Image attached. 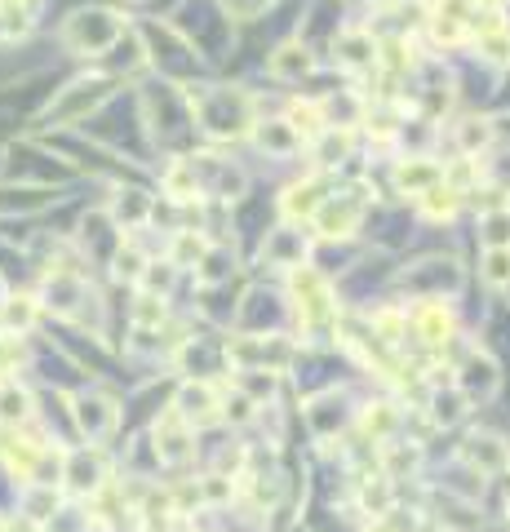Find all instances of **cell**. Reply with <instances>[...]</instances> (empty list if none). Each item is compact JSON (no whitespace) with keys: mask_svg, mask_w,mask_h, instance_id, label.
I'll return each instance as SVG.
<instances>
[{"mask_svg":"<svg viewBox=\"0 0 510 532\" xmlns=\"http://www.w3.org/2000/svg\"><path fill=\"white\" fill-rule=\"evenodd\" d=\"M191 107L213 138H240L253 125V102L244 94H231V89H200V94H191Z\"/></svg>","mask_w":510,"mask_h":532,"instance_id":"6da1fadb","label":"cell"},{"mask_svg":"<svg viewBox=\"0 0 510 532\" xmlns=\"http://www.w3.org/2000/svg\"><path fill=\"white\" fill-rule=\"evenodd\" d=\"M63 36L76 54H102L116 40H125V18L107 14V9H80V14H71Z\"/></svg>","mask_w":510,"mask_h":532,"instance_id":"7a4b0ae2","label":"cell"},{"mask_svg":"<svg viewBox=\"0 0 510 532\" xmlns=\"http://www.w3.org/2000/svg\"><path fill=\"white\" fill-rule=\"evenodd\" d=\"M111 94V80L107 76H85L76 85H67V94L49 107V120H80L85 111H94L102 98Z\"/></svg>","mask_w":510,"mask_h":532,"instance_id":"3957f363","label":"cell"},{"mask_svg":"<svg viewBox=\"0 0 510 532\" xmlns=\"http://www.w3.org/2000/svg\"><path fill=\"white\" fill-rule=\"evenodd\" d=\"M360 218H364V204L351 200V196H329L320 204V213H315V231L324 235V240H342V235H355L360 231Z\"/></svg>","mask_w":510,"mask_h":532,"instance_id":"277c9868","label":"cell"},{"mask_svg":"<svg viewBox=\"0 0 510 532\" xmlns=\"http://www.w3.org/2000/svg\"><path fill=\"white\" fill-rule=\"evenodd\" d=\"M333 58H338L342 71L364 76V71L377 67V40L369 32H342L338 40H333Z\"/></svg>","mask_w":510,"mask_h":532,"instance_id":"5b68a950","label":"cell"},{"mask_svg":"<svg viewBox=\"0 0 510 532\" xmlns=\"http://www.w3.org/2000/svg\"><path fill=\"white\" fill-rule=\"evenodd\" d=\"M76 422H80V431H85L89 439H102V435H111L116 431V422H120V413H116V404L111 399H102V395H80L76 399Z\"/></svg>","mask_w":510,"mask_h":532,"instance_id":"8992f818","label":"cell"},{"mask_svg":"<svg viewBox=\"0 0 510 532\" xmlns=\"http://www.w3.org/2000/svg\"><path fill=\"white\" fill-rule=\"evenodd\" d=\"M440 182H444V169L435 165V160H426V156L404 160L400 173H395V187H400L404 196H417V200H422L431 187H440Z\"/></svg>","mask_w":510,"mask_h":532,"instance_id":"52a82bcc","label":"cell"},{"mask_svg":"<svg viewBox=\"0 0 510 532\" xmlns=\"http://www.w3.org/2000/svg\"><path fill=\"white\" fill-rule=\"evenodd\" d=\"M466 32H471V9H466V0H444L431 14V36L440 40V45H457Z\"/></svg>","mask_w":510,"mask_h":532,"instance_id":"ba28073f","label":"cell"},{"mask_svg":"<svg viewBox=\"0 0 510 532\" xmlns=\"http://www.w3.org/2000/svg\"><path fill=\"white\" fill-rule=\"evenodd\" d=\"M324 200H329V196H324V182L320 178H306V182H293V187L284 191L280 209H284V218L298 222V218H315Z\"/></svg>","mask_w":510,"mask_h":532,"instance_id":"9c48e42d","label":"cell"},{"mask_svg":"<svg viewBox=\"0 0 510 532\" xmlns=\"http://www.w3.org/2000/svg\"><path fill=\"white\" fill-rule=\"evenodd\" d=\"M178 413L196 426L213 422V417H218V395H213V386L209 382H187L178 391Z\"/></svg>","mask_w":510,"mask_h":532,"instance_id":"30bf717a","label":"cell"},{"mask_svg":"<svg viewBox=\"0 0 510 532\" xmlns=\"http://www.w3.org/2000/svg\"><path fill=\"white\" fill-rule=\"evenodd\" d=\"M311 67H315L311 49L298 45V40H289V45H280L271 54V76L275 80H302V76H311Z\"/></svg>","mask_w":510,"mask_h":532,"instance_id":"8fae6325","label":"cell"},{"mask_svg":"<svg viewBox=\"0 0 510 532\" xmlns=\"http://www.w3.org/2000/svg\"><path fill=\"white\" fill-rule=\"evenodd\" d=\"M253 138L262 151H275V156H293L302 147V133L289 120H262V125H253Z\"/></svg>","mask_w":510,"mask_h":532,"instance_id":"7c38bea8","label":"cell"},{"mask_svg":"<svg viewBox=\"0 0 510 532\" xmlns=\"http://www.w3.org/2000/svg\"><path fill=\"white\" fill-rule=\"evenodd\" d=\"M466 457L479 466V470H506V462H510V453H506V444L497 435H471L466 439Z\"/></svg>","mask_w":510,"mask_h":532,"instance_id":"4fadbf2b","label":"cell"},{"mask_svg":"<svg viewBox=\"0 0 510 532\" xmlns=\"http://www.w3.org/2000/svg\"><path fill=\"white\" fill-rule=\"evenodd\" d=\"M156 453H160V462H182L187 457V417L182 413H173L160 422V431H156Z\"/></svg>","mask_w":510,"mask_h":532,"instance_id":"5bb4252c","label":"cell"},{"mask_svg":"<svg viewBox=\"0 0 510 532\" xmlns=\"http://www.w3.org/2000/svg\"><path fill=\"white\" fill-rule=\"evenodd\" d=\"M289 125L302 133V142H315L324 133V125H329V120H324V107L320 102H293L289 107Z\"/></svg>","mask_w":510,"mask_h":532,"instance_id":"9a60e30c","label":"cell"},{"mask_svg":"<svg viewBox=\"0 0 510 532\" xmlns=\"http://www.w3.org/2000/svg\"><path fill=\"white\" fill-rule=\"evenodd\" d=\"M457 204H462V191H453L448 182H440V187H431V191L422 196V213H426L431 222H448V218L457 213Z\"/></svg>","mask_w":510,"mask_h":532,"instance_id":"2e32d148","label":"cell"},{"mask_svg":"<svg viewBox=\"0 0 510 532\" xmlns=\"http://www.w3.org/2000/svg\"><path fill=\"white\" fill-rule=\"evenodd\" d=\"M457 147H462L466 156L488 151V147H493V125H488V120H479V116L462 120V125H457Z\"/></svg>","mask_w":510,"mask_h":532,"instance_id":"e0dca14e","label":"cell"},{"mask_svg":"<svg viewBox=\"0 0 510 532\" xmlns=\"http://www.w3.org/2000/svg\"><path fill=\"white\" fill-rule=\"evenodd\" d=\"M165 191L173 200H196L200 191V178H196V165H187V160H178V165L165 169Z\"/></svg>","mask_w":510,"mask_h":532,"instance_id":"ac0fdd59","label":"cell"},{"mask_svg":"<svg viewBox=\"0 0 510 532\" xmlns=\"http://www.w3.org/2000/svg\"><path fill=\"white\" fill-rule=\"evenodd\" d=\"M27 417H32V395L18 382H5L0 386V422H27Z\"/></svg>","mask_w":510,"mask_h":532,"instance_id":"d6986e66","label":"cell"},{"mask_svg":"<svg viewBox=\"0 0 510 532\" xmlns=\"http://www.w3.org/2000/svg\"><path fill=\"white\" fill-rule=\"evenodd\" d=\"M36 320V298H9L0 306V329L5 333H27Z\"/></svg>","mask_w":510,"mask_h":532,"instance_id":"ffe728a7","label":"cell"},{"mask_svg":"<svg viewBox=\"0 0 510 532\" xmlns=\"http://www.w3.org/2000/svg\"><path fill=\"white\" fill-rule=\"evenodd\" d=\"M262 253H267V258H275V262L302 266V258H306V240H302V231H275V240H271Z\"/></svg>","mask_w":510,"mask_h":532,"instance_id":"44dd1931","label":"cell"},{"mask_svg":"<svg viewBox=\"0 0 510 532\" xmlns=\"http://www.w3.org/2000/svg\"><path fill=\"white\" fill-rule=\"evenodd\" d=\"M98 475H102V462H98V457H89V453H71V457H67V479L80 488V493L98 488V484H102Z\"/></svg>","mask_w":510,"mask_h":532,"instance_id":"7402d4cb","label":"cell"},{"mask_svg":"<svg viewBox=\"0 0 510 532\" xmlns=\"http://www.w3.org/2000/svg\"><path fill=\"white\" fill-rule=\"evenodd\" d=\"M417 333H422L426 342H444V337L453 333V320H448V311L440 302H431V306L417 311Z\"/></svg>","mask_w":510,"mask_h":532,"instance_id":"603a6c76","label":"cell"},{"mask_svg":"<svg viewBox=\"0 0 510 532\" xmlns=\"http://www.w3.org/2000/svg\"><path fill=\"white\" fill-rule=\"evenodd\" d=\"M479 275H484V284H493V289H510V249H488Z\"/></svg>","mask_w":510,"mask_h":532,"instance_id":"cb8c5ba5","label":"cell"},{"mask_svg":"<svg viewBox=\"0 0 510 532\" xmlns=\"http://www.w3.org/2000/svg\"><path fill=\"white\" fill-rule=\"evenodd\" d=\"M147 213H151V200L142 196V191H120L116 213H111V218H116V222H125V227H134V222H142Z\"/></svg>","mask_w":510,"mask_h":532,"instance_id":"d4e9b609","label":"cell"},{"mask_svg":"<svg viewBox=\"0 0 510 532\" xmlns=\"http://www.w3.org/2000/svg\"><path fill=\"white\" fill-rule=\"evenodd\" d=\"M315 151H320V165H342L346 151H351V138H346V133L324 129L320 138H315Z\"/></svg>","mask_w":510,"mask_h":532,"instance_id":"484cf974","label":"cell"},{"mask_svg":"<svg viewBox=\"0 0 510 532\" xmlns=\"http://www.w3.org/2000/svg\"><path fill=\"white\" fill-rule=\"evenodd\" d=\"M484 244L488 249H510V209H497V213H488L484 218Z\"/></svg>","mask_w":510,"mask_h":532,"instance_id":"4316f807","label":"cell"},{"mask_svg":"<svg viewBox=\"0 0 510 532\" xmlns=\"http://www.w3.org/2000/svg\"><path fill=\"white\" fill-rule=\"evenodd\" d=\"M204 258V240L196 231H178V240H173V266H196Z\"/></svg>","mask_w":510,"mask_h":532,"instance_id":"83f0119b","label":"cell"},{"mask_svg":"<svg viewBox=\"0 0 510 532\" xmlns=\"http://www.w3.org/2000/svg\"><path fill=\"white\" fill-rule=\"evenodd\" d=\"M431 408H435V422H440V426H453L457 422V417H462L466 413V395L462 391H448V395H435L431 399Z\"/></svg>","mask_w":510,"mask_h":532,"instance_id":"f1b7e54d","label":"cell"},{"mask_svg":"<svg viewBox=\"0 0 510 532\" xmlns=\"http://www.w3.org/2000/svg\"><path fill=\"white\" fill-rule=\"evenodd\" d=\"M364 431H369L373 439H386L395 431V408L391 404H373L369 413H364Z\"/></svg>","mask_w":510,"mask_h":532,"instance_id":"f546056e","label":"cell"},{"mask_svg":"<svg viewBox=\"0 0 510 532\" xmlns=\"http://www.w3.org/2000/svg\"><path fill=\"white\" fill-rule=\"evenodd\" d=\"M142 271H147V262H142V253L129 244V249H120L116 253V280H129V284H138L142 280Z\"/></svg>","mask_w":510,"mask_h":532,"instance_id":"4dcf8cb0","label":"cell"},{"mask_svg":"<svg viewBox=\"0 0 510 532\" xmlns=\"http://www.w3.org/2000/svg\"><path fill=\"white\" fill-rule=\"evenodd\" d=\"M479 49H484L493 63H502V58L510 63V36H506V27H502V32H493V36H479Z\"/></svg>","mask_w":510,"mask_h":532,"instance_id":"1f68e13d","label":"cell"},{"mask_svg":"<svg viewBox=\"0 0 510 532\" xmlns=\"http://www.w3.org/2000/svg\"><path fill=\"white\" fill-rule=\"evenodd\" d=\"M222 5H227V14H236V18H258L271 0H222Z\"/></svg>","mask_w":510,"mask_h":532,"instance_id":"d6a6232c","label":"cell"},{"mask_svg":"<svg viewBox=\"0 0 510 532\" xmlns=\"http://www.w3.org/2000/svg\"><path fill=\"white\" fill-rule=\"evenodd\" d=\"M14 5H27V0H0V9H14Z\"/></svg>","mask_w":510,"mask_h":532,"instance_id":"836d02e7","label":"cell"},{"mask_svg":"<svg viewBox=\"0 0 510 532\" xmlns=\"http://www.w3.org/2000/svg\"><path fill=\"white\" fill-rule=\"evenodd\" d=\"M475 5H502V0H475Z\"/></svg>","mask_w":510,"mask_h":532,"instance_id":"e575fe53","label":"cell"},{"mask_svg":"<svg viewBox=\"0 0 510 532\" xmlns=\"http://www.w3.org/2000/svg\"><path fill=\"white\" fill-rule=\"evenodd\" d=\"M0 14H5V9H0ZM0 36H5V23H0Z\"/></svg>","mask_w":510,"mask_h":532,"instance_id":"d590c367","label":"cell"},{"mask_svg":"<svg viewBox=\"0 0 510 532\" xmlns=\"http://www.w3.org/2000/svg\"><path fill=\"white\" fill-rule=\"evenodd\" d=\"M506 506H510V501H506Z\"/></svg>","mask_w":510,"mask_h":532,"instance_id":"8d00e7d4","label":"cell"}]
</instances>
